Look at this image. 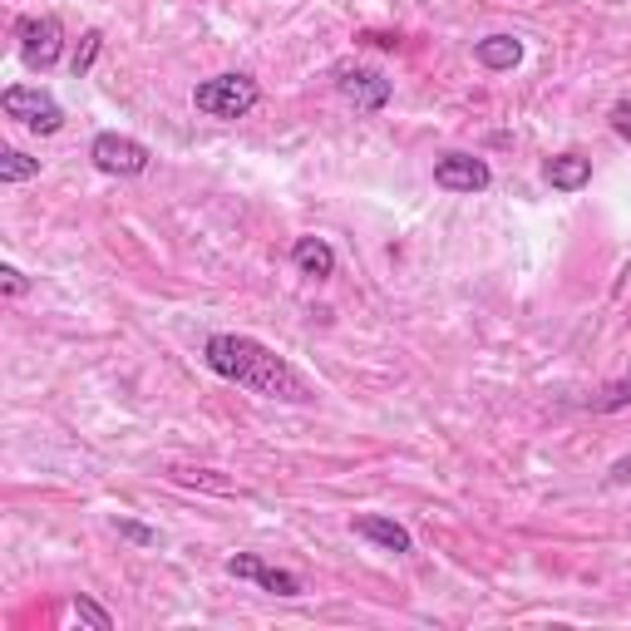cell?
<instances>
[{"mask_svg": "<svg viewBox=\"0 0 631 631\" xmlns=\"http://www.w3.org/2000/svg\"><path fill=\"white\" fill-rule=\"evenodd\" d=\"M203 361H208L213 375H223V381L243 385L262 400H282V405H306V400H316V390L306 385V375L296 371L286 355H277L272 346H262V341H252V336H237V331L208 336Z\"/></svg>", "mask_w": 631, "mask_h": 631, "instance_id": "obj_1", "label": "cell"}, {"mask_svg": "<svg viewBox=\"0 0 631 631\" xmlns=\"http://www.w3.org/2000/svg\"><path fill=\"white\" fill-rule=\"evenodd\" d=\"M262 105V89L252 75H213L193 85V109L208 119H247Z\"/></svg>", "mask_w": 631, "mask_h": 631, "instance_id": "obj_2", "label": "cell"}, {"mask_svg": "<svg viewBox=\"0 0 631 631\" xmlns=\"http://www.w3.org/2000/svg\"><path fill=\"white\" fill-rule=\"evenodd\" d=\"M16 40H20V60L30 65V70H55L60 65V50H65V30L55 16H26L16 26Z\"/></svg>", "mask_w": 631, "mask_h": 631, "instance_id": "obj_3", "label": "cell"}, {"mask_svg": "<svg viewBox=\"0 0 631 631\" xmlns=\"http://www.w3.org/2000/svg\"><path fill=\"white\" fill-rule=\"evenodd\" d=\"M0 109H6L10 119H20L26 129H36V134H60V129H65V109L55 105L45 89L10 85L6 95H0Z\"/></svg>", "mask_w": 631, "mask_h": 631, "instance_id": "obj_4", "label": "cell"}, {"mask_svg": "<svg viewBox=\"0 0 631 631\" xmlns=\"http://www.w3.org/2000/svg\"><path fill=\"white\" fill-rule=\"evenodd\" d=\"M89 158H95V168L109 178H139V174H148V158L154 154H148L139 139H129V134H95Z\"/></svg>", "mask_w": 631, "mask_h": 631, "instance_id": "obj_5", "label": "cell"}, {"mask_svg": "<svg viewBox=\"0 0 631 631\" xmlns=\"http://www.w3.org/2000/svg\"><path fill=\"white\" fill-rule=\"evenodd\" d=\"M336 89L361 114H381L390 105V79L381 70H365V65H336Z\"/></svg>", "mask_w": 631, "mask_h": 631, "instance_id": "obj_6", "label": "cell"}, {"mask_svg": "<svg viewBox=\"0 0 631 631\" xmlns=\"http://www.w3.org/2000/svg\"><path fill=\"white\" fill-rule=\"evenodd\" d=\"M227 578H237V582H257L262 592H272V597H302L306 592V582L296 578V572H286V568H267L257 553H237V558H227Z\"/></svg>", "mask_w": 631, "mask_h": 631, "instance_id": "obj_7", "label": "cell"}, {"mask_svg": "<svg viewBox=\"0 0 631 631\" xmlns=\"http://www.w3.org/2000/svg\"><path fill=\"white\" fill-rule=\"evenodd\" d=\"M434 183L444 193H484L493 174L484 158H474V154H444V158H434Z\"/></svg>", "mask_w": 631, "mask_h": 631, "instance_id": "obj_8", "label": "cell"}, {"mask_svg": "<svg viewBox=\"0 0 631 631\" xmlns=\"http://www.w3.org/2000/svg\"><path fill=\"white\" fill-rule=\"evenodd\" d=\"M351 533L365 538V543H375V548H385V553H410V548H415L405 528H400L395 519H385V513H355Z\"/></svg>", "mask_w": 631, "mask_h": 631, "instance_id": "obj_9", "label": "cell"}, {"mask_svg": "<svg viewBox=\"0 0 631 631\" xmlns=\"http://www.w3.org/2000/svg\"><path fill=\"white\" fill-rule=\"evenodd\" d=\"M292 267L302 272V277H312V282L336 277V247H331L326 237H296V247H292Z\"/></svg>", "mask_w": 631, "mask_h": 631, "instance_id": "obj_10", "label": "cell"}, {"mask_svg": "<svg viewBox=\"0 0 631 631\" xmlns=\"http://www.w3.org/2000/svg\"><path fill=\"white\" fill-rule=\"evenodd\" d=\"M474 60L484 65V70H513V65L523 60V40L519 36H484V40H474Z\"/></svg>", "mask_w": 631, "mask_h": 631, "instance_id": "obj_11", "label": "cell"}, {"mask_svg": "<svg viewBox=\"0 0 631 631\" xmlns=\"http://www.w3.org/2000/svg\"><path fill=\"white\" fill-rule=\"evenodd\" d=\"M548 183H553L558 193H582L592 183V158L582 154H558L553 164H548Z\"/></svg>", "mask_w": 631, "mask_h": 631, "instance_id": "obj_12", "label": "cell"}, {"mask_svg": "<svg viewBox=\"0 0 631 631\" xmlns=\"http://www.w3.org/2000/svg\"><path fill=\"white\" fill-rule=\"evenodd\" d=\"M40 178V158L20 154V148H6V158H0V183H30Z\"/></svg>", "mask_w": 631, "mask_h": 631, "instance_id": "obj_13", "label": "cell"}, {"mask_svg": "<svg viewBox=\"0 0 631 631\" xmlns=\"http://www.w3.org/2000/svg\"><path fill=\"white\" fill-rule=\"evenodd\" d=\"M99 50H105V36H99V30H85V40H79V50H75V60H70V70H75V79H85L89 70H95V60H99Z\"/></svg>", "mask_w": 631, "mask_h": 631, "instance_id": "obj_14", "label": "cell"}, {"mask_svg": "<svg viewBox=\"0 0 631 631\" xmlns=\"http://www.w3.org/2000/svg\"><path fill=\"white\" fill-rule=\"evenodd\" d=\"M178 484H198V489H217V493H233V479H217V469H174Z\"/></svg>", "mask_w": 631, "mask_h": 631, "instance_id": "obj_15", "label": "cell"}, {"mask_svg": "<svg viewBox=\"0 0 631 631\" xmlns=\"http://www.w3.org/2000/svg\"><path fill=\"white\" fill-rule=\"evenodd\" d=\"M75 617H79V622H85V627H95V631H114V617H109L105 607L95 602V597H85V592L75 597Z\"/></svg>", "mask_w": 631, "mask_h": 631, "instance_id": "obj_16", "label": "cell"}, {"mask_svg": "<svg viewBox=\"0 0 631 631\" xmlns=\"http://www.w3.org/2000/svg\"><path fill=\"white\" fill-rule=\"evenodd\" d=\"M607 124H612V134H617V139L631 144V95H627V99H617L612 114H607Z\"/></svg>", "mask_w": 631, "mask_h": 631, "instance_id": "obj_17", "label": "cell"}, {"mask_svg": "<svg viewBox=\"0 0 631 631\" xmlns=\"http://www.w3.org/2000/svg\"><path fill=\"white\" fill-rule=\"evenodd\" d=\"M0 286H6V296H10V302H20V296L30 292L26 272H20V267H10V262H6V267H0Z\"/></svg>", "mask_w": 631, "mask_h": 631, "instance_id": "obj_18", "label": "cell"}, {"mask_svg": "<svg viewBox=\"0 0 631 631\" xmlns=\"http://www.w3.org/2000/svg\"><path fill=\"white\" fill-rule=\"evenodd\" d=\"M119 533L129 538V543H139V548H154L158 543L154 528H144V523H134V519H119Z\"/></svg>", "mask_w": 631, "mask_h": 631, "instance_id": "obj_19", "label": "cell"}, {"mask_svg": "<svg viewBox=\"0 0 631 631\" xmlns=\"http://www.w3.org/2000/svg\"><path fill=\"white\" fill-rule=\"evenodd\" d=\"M622 405H631V375H627V381L612 390V395L602 400V410H622Z\"/></svg>", "mask_w": 631, "mask_h": 631, "instance_id": "obj_20", "label": "cell"}]
</instances>
